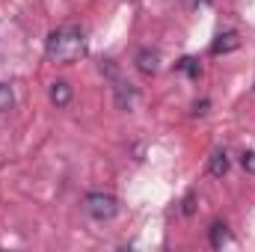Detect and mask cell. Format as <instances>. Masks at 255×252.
<instances>
[{"mask_svg": "<svg viewBox=\"0 0 255 252\" xmlns=\"http://www.w3.org/2000/svg\"><path fill=\"white\" fill-rule=\"evenodd\" d=\"M208 172H211L214 178H223V175L229 172V154H226V151H214L211 160H208Z\"/></svg>", "mask_w": 255, "mask_h": 252, "instance_id": "cell-6", "label": "cell"}, {"mask_svg": "<svg viewBox=\"0 0 255 252\" xmlns=\"http://www.w3.org/2000/svg\"><path fill=\"white\" fill-rule=\"evenodd\" d=\"M113 98H116L119 110H133V104L139 101V92H136V86H130L125 80H113Z\"/></svg>", "mask_w": 255, "mask_h": 252, "instance_id": "cell-3", "label": "cell"}, {"mask_svg": "<svg viewBox=\"0 0 255 252\" xmlns=\"http://www.w3.org/2000/svg\"><path fill=\"white\" fill-rule=\"evenodd\" d=\"M71 98H74V92H71V83H65V80L51 83V101H54L57 107H68V104H71Z\"/></svg>", "mask_w": 255, "mask_h": 252, "instance_id": "cell-5", "label": "cell"}, {"mask_svg": "<svg viewBox=\"0 0 255 252\" xmlns=\"http://www.w3.org/2000/svg\"><path fill=\"white\" fill-rule=\"evenodd\" d=\"M178 68H181V71H187V74H193V77L199 74V65H196V60H190V57H184V60L178 63Z\"/></svg>", "mask_w": 255, "mask_h": 252, "instance_id": "cell-11", "label": "cell"}, {"mask_svg": "<svg viewBox=\"0 0 255 252\" xmlns=\"http://www.w3.org/2000/svg\"><path fill=\"white\" fill-rule=\"evenodd\" d=\"M184 214H193V193H187V199H184Z\"/></svg>", "mask_w": 255, "mask_h": 252, "instance_id": "cell-13", "label": "cell"}, {"mask_svg": "<svg viewBox=\"0 0 255 252\" xmlns=\"http://www.w3.org/2000/svg\"><path fill=\"white\" fill-rule=\"evenodd\" d=\"M83 51H86V39H83L80 27H60L45 42V57L51 63H60V65L74 63Z\"/></svg>", "mask_w": 255, "mask_h": 252, "instance_id": "cell-1", "label": "cell"}, {"mask_svg": "<svg viewBox=\"0 0 255 252\" xmlns=\"http://www.w3.org/2000/svg\"><path fill=\"white\" fill-rule=\"evenodd\" d=\"M241 166H244L247 172H255V151H244V154H241Z\"/></svg>", "mask_w": 255, "mask_h": 252, "instance_id": "cell-10", "label": "cell"}, {"mask_svg": "<svg viewBox=\"0 0 255 252\" xmlns=\"http://www.w3.org/2000/svg\"><path fill=\"white\" fill-rule=\"evenodd\" d=\"M12 104H15V92H12V86H9V83H0V113L12 110Z\"/></svg>", "mask_w": 255, "mask_h": 252, "instance_id": "cell-9", "label": "cell"}, {"mask_svg": "<svg viewBox=\"0 0 255 252\" xmlns=\"http://www.w3.org/2000/svg\"><path fill=\"white\" fill-rule=\"evenodd\" d=\"M136 68H139L142 74H157V68H160V54L151 51V48H142V51L136 54Z\"/></svg>", "mask_w": 255, "mask_h": 252, "instance_id": "cell-4", "label": "cell"}, {"mask_svg": "<svg viewBox=\"0 0 255 252\" xmlns=\"http://www.w3.org/2000/svg\"><path fill=\"white\" fill-rule=\"evenodd\" d=\"M241 42H238V33H223V36H217V42L211 45V51L214 54H226V51H235Z\"/></svg>", "mask_w": 255, "mask_h": 252, "instance_id": "cell-7", "label": "cell"}, {"mask_svg": "<svg viewBox=\"0 0 255 252\" xmlns=\"http://www.w3.org/2000/svg\"><path fill=\"white\" fill-rule=\"evenodd\" d=\"M205 107H208V101H196V104H193V116H205V113H208Z\"/></svg>", "mask_w": 255, "mask_h": 252, "instance_id": "cell-12", "label": "cell"}, {"mask_svg": "<svg viewBox=\"0 0 255 252\" xmlns=\"http://www.w3.org/2000/svg\"><path fill=\"white\" fill-rule=\"evenodd\" d=\"M83 211H86L92 220L107 223V220H113V217L119 214V199H116L113 193H89V196L83 199Z\"/></svg>", "mask_w": 255, "mask_h": 252, "instance_id": "cell-2", "label": "cell"}, {"mask_svg": "<svg viewBox=\"0 0 255 252\" xmlns=\"http://www.w3.org/2000/svg\"><path fill=\"white\" fill-rule=\"evenodd\" d=\"M226 244H232L226 223H214V226H211V247H214V250H220V247H226Z\"/></svg>", "mask_w": 255, "mask_h": 252, "instance_id": "cell-8", "label": "cell"}]
</instances>
